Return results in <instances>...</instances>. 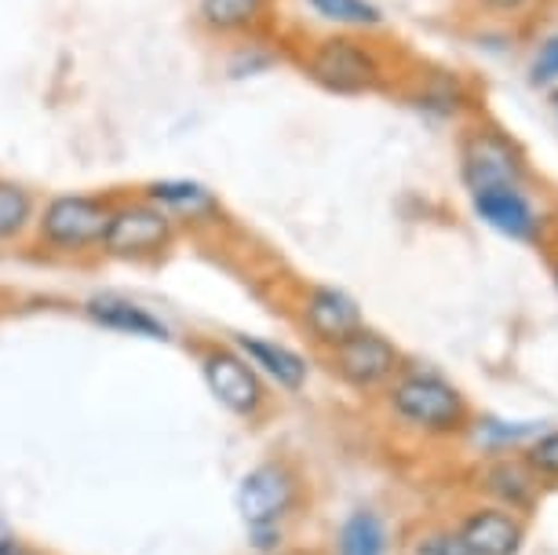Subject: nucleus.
<instances>
[{
    "mask_svg": "<svg viewBox=\"0 0 558 555\" xmlns=\"http://www.w3.org/2000/svg\"><path fill=\"white\" fill-rule=\"evenodd\" d=\"M300 70L303 77L332 96H368V92L391 85V67H387L384 51L357 34L314 37L300 51Z\"/></svg>",
    "mask_w": 558,
    "mask_h": 555,
    "instance_id": "obj_2",
    "label": "nucleus"
},
{
    "mask_svg": "<svg viewBox=\"0 0 558 555\" xmlns=\"http://www.w3.org/2000/svg\"><path fill=\"white\" fill-rule=\"evenodd\" d=\"M322 23L336 26V34H368L384 26V12L373 0H303Z\"/></svg>",
    "mask_w": 558,
    "mask_h": 555,
    "instance_id": "obj_19",
    "label": "nucleus"
},
{
    "mask_svg": "<svg viewBox=\"0 0 558 555\" xmlns=\"http://www.w3.org/2000/svg\"><path fill=\"white\" fill-rule=\"evenodd\" d=\"M179 230L161 208L135 191L113 202V216L102 238V256L118 264H157L175 249Z\"/></svg>",
    "mask_w": 558,
    "mask_h": 555,
    "instance_id": "obj_4",
    "label": "nucleus"
},
{
    "mask_svg": "<svg viewBox=\"0 0 558 555\" xmlns=\"http://www.w3.org/2000/svg\"><path fill=\"white\" fill-rule=\"evenodd\" d=\"M558 81V34L544 40L533 59V85H555Z\"/></svg>",
    "mask_w": 558,
    "mask_h": 555,
    "instance_id": "obj_22",
    "label": "nucleus"
},
{
    "mask_svg": "<svg viewBox=\"0 0 558 555\" xmlns=\"http://www.w3.org/2000/svg\"><path fill=\"white\" fill-rule=\"evenodd\" d=\"M555 286H558V260H555Z\"/></svg>",
    "mask_w": 558,
    "mask_h": 555,
    "instance_id": "obj_25",
    "label": "nucleus"
},
{
    "mask_svg": "<svg viewBox=\"0 0 558 555\" xmlns=\"http://www.w3.org/2000/svg\"><path fill=\"white\" fill-rule=\"evenodd\" d=\"M329 354V370L340 384H347L351 391H384L398 373L405 370L402 351L395 348V340H387L376 329H354L351 337L340 340L336 348L325 351Z\"/></svg>",
    "mask_w": 558,
    "mask_h": 555,
    "instance_id": "obj_7",
    "label": "nucleus"
},
{
    "mask_svg": "<svg viewBox=\"0 0 558 555\" xmlns=\"http://www.w3.org/2000/svg\"><path fill=\"white\" fill-rule=\"evenodd\" d=\"M482 490L489 497L500 500V508L508 511H525L536 500V475L525 468V460H493V464L482 468Z\"/></svg>",
    "mask_w": 558,
    "mask_h": 555,
    "instance_id": "obj_17",
    "label": "nucleus"
},
{
    "mask_svg": "<svg viewBox=\"0 0 558 555\" xmlns=\"http://www.w3.org/2000/svg\"><path fill=\"white\" fill-rule=\"evenodd\" d=\"M303 500V479L286 457L259 460L241 475L234 490V511L245 530H286Z\"/></svg>",
    "mask_w": 558,
    "mask_h": 555,
    "instance_id": "obj_6",
    "label": "nucleus"
},
{
    "mask_svg": "<svg viewBox=\"0 0 558 555\" xmlns=\"http://www.w3.org/2000/svg\"><path fill=\"white\" fill-rule=\"evenodd\" d=\"M522 460L536 479H558V432H547L536 438V443L525 449Z\"/></svg>",
    "mask_w": 558,
    "mask_h": 555,
    "instance_id": "obj_21",
    "label": "nucleus"
},
{
    "mask_svg": "<svg viewBox=\"0 0 558 555\" xmlns=\"http://www.w3.org/2000/svg\"><path fill=\"white\" fill-rule=\"evenodd\" d=\"M230 343L241 351L252 370H256L263 381L274 384L278 391L286 395H300L303 387L311 381V362L303 359L300 351H292L289 343H278V340H267V337H256V333H234Z\"/></svg>",
    "mask_w": 558,
    "mask_h": 555,
    "instance_id": "obj_12",
    "label": "nucleus"
},
{
    "mask_svg": "<svg viewBox=\"0 0 558 555\" xmlns=\"http://www.w3.org/2000/svg\"><path fill=\"white\" fill-rule=\"evenodd\" d=\"M387 530L373 511H354L340 530V555H384Z\"/></svg>",
    "mask_w": 558,
    "mask_h": 555,
    "instance_id": "obj_20",
    "label": "nucleus"
},
{
    "mask_svg": "<svg viewBox=\"0 0 558 555\" xmlns=\"http://www.w3.org/2000/svg\"><path fill=\"white\" fill-rule=\"evenodd\" d=\"M457 538L471 555H519L525 541V527L514 511L489 505L468 511L457 527Z\"/></svg>",
    "mask_w": 558,
    "mask_h": 555,
    "instance_id": "obj_14",
    "label": "nucleus"
},
{
    "mask_svg": "<svg viewBox=\"0 0 558 555\" xmlns=\"http://www.w3.org/2000/svg\"><path fill=\"white\" fill-rule=\"evenodd\" d=\"M471 202H475V213L482 216V224H489L493 230H500V234L514 238V242H530L536 234V213H533V205L525 202V194L519 186L471 194Z\"/></svg>",
    "mask_w": 558,
    "mask_h": 555,
    "instance_id": "obj_15",
    "label": "nucleus"
},
{
    "mask_svg": "<svg viewBox=\"0 0 558 555\" xmlns=\"http://www.w3.org/2000/svg\"><path fill=\"white\" fill-rule=\"evenodd\" d=\"M300 329L307 333L314 348L329 351L340 340L351 337L354 329L365 326L362 307L351 292L336 289V286H307L300 292Z\"/></svg>",
    "mask_w": 558,
    "mask_h": 555,
    "instance_id": "obj_9",
    "label": "nucleus"
},
{
    "mask_svg": "<svg viewBox=\"0 0 558 555\" xmlns=\"http://www.w3.org/2000/svg\"><path fill=\"white\" fill-rule=\"evenodd\" d=\"M140 194L161 208L179 230H219L227 224L219 194L197 180H150L140 186Z\"/></svg>",
    "mask_w": 558,
    "mask_h": 555,
    "instance_id": "obj_10",
    "label": "nucleus"
},
{
    "mask_svg": "<svg viewBox=\"0 0 558 555\" xmlns=\"http://www.w3.org/2000/svg\"><path fill=\"white\" fill-rule=\"evenodd\" d=\"M460 176L471 194L500 191V186H519L522 191L525 165L504 132L489 129V124H471L460 135Z\"/></svg>",
    "mask_w": 558,
    "mask_h": 555,
    "instance_id": "obj_8",
    "label": "nucleus"
},
{
    "mask_svg": "<svg viewBox=\"0 0 558 555\" xmlns=\"http://www.w3.org/2000/svg\"><path fill=\"white\" fill-rule=\"evenodd\" d=\"M81 314L92 322V326L118 333V337L154 340V343L172 340V326H168L161 314L150 311L140 300L121 297V292H92V297L81 303Z\"/></svg>",
    "mask_w": 558,
    "mask_h": 555,
    "instance_id": "obj_11",
    "label": "nucleus"
},
{
    "mask_svg": "<svg viewBox=\"0 0 558 555\" xmlns=\"http://www.w3.org/2000/svg\"><path fill=\"white\" fill-rule=\"evenodd\" d=\"M0 555H34L26 548V541L19 538V533L8 527L4 519H0Z\"/></svg>",
    "mask_w": 558,
    "mask_h": 555,
    "instance_id": "obj_23",
    "label": "nucleus"
},
{
    "mask_svg": "<svg viewBox=\"0 0 558 555\" xmlns=\"http://www.w3.org/2000/svg\"><path fill=\"white\" fill-rule=\"evenodd\" d=\"M387 413L409 432L424 438H449L460 435L471 421L468 399L452 387L446 376L427 370H402L384 387Z\"/></svg>",
    "mask_w": 558,
    "mask_h": 555,
    "instance_id": "obj_3",
    "label": "nucleus"
},
{
    "mask_svg": "<svg viewBox=\"0 0 558 555\" xmlns=\"http://www.w3.org/2000/svg\"><path fill=\"white\" fill-rule=\"evenodd\" d=\"M278 555H281V552H278Z\"/></svg>",
    "mask_w": 558,
    "mask_h": 555,
    "instance_id": "obj_27",
    "label": "nucleus"
},
{
    "mask_svg": "<svg viewBox=\"0 0 558 555\" xmlns=\"http://www.w3.org/2000/svg\"><path fill=\"white\" fill-rule=\"evenodd\" d=\"M274 0H197L194 23L208 40H248L263 34Z\"/></svg>",
    "mask_w": 558,
    "mask_h": 555,
    "instance_id": "obj_13",
    "label": "nucleus"
},
{
    "mask_svg": "<svg viewBox=\"0 0 558 555\" xmlns=\"http://www.w3.org/2000/svg\"><path fill=\"white\" fill-rule=\"evenodd\" d=\"M113 202H118V194L102 191L48 194L37 208L29 242L48 260H73V264L96 260L102 256V238H107Z\"/></svg>",
    "mask_w": 558,
    "mask_h": 555,
    "instance_id": "obj_1",
    "label": "nucleus"
},
{
    "mask_svg": "<svg viewBox=\"0 0 558 555\" xmlns=\"http://www.w3.org/2000/svg\"><path fill=\"white\" fill-rule=\"evenodd\" d=\"M194 354H197V370H202L208 395H213L230 417H238V421H245V424L263 421V413L270 410V387L245 359H241V351L234 343L202 340V343H194Z\"/></svg>",
    "mask_w": 558,
    "mask_h": 555,
    "instance_id": "obj_5",
    "label": "nucleus"
},
{
    "mask_svg": "<svg viewBox=\"0 0 558 555\" xmlns=\"http://www.w3.org/2000/svg\"><path fill=\"white\" fill-rule=\"evenodd\" d=\"M40 197L29 191L26 183H15L8 176H0V249L23 245L34 234Z\"/></svg>",
    "mask_w": 558,
    "mask_h": 555,
    "instance_id": "obj_18",
    "label": "nucleus"
},
{
    "mask_svg": "<svg viewBox=\"0 0 558 555\" xmlns=\"http://www.w3.org/2000/svg\"><path fill=\"white\" fill-rule=\"evenodd\" d=\"M482 8H493V12H522L530 0H478Z\"/></svg>",
    "mask_w": 558,
    "mask_h": 555,
    "instance_id": "obj_24",
    "label": "nucleus"
},
{
    "mask_svg": "<svg viewBox=\"0 0 558 555\" xmlns=\"http://www.w3.org/2000/svg\"><path fill=\"white\" fill-rule=\"evenodd\" d=\"M405 99L416 110L435 113V118H452L471 102V92L463 85L460 73L449 70H416L405 85Z\"/></svg>",
    "mask_w": 558,
    "mask_h": 555,
    "instance_id": "obj_16",
    "label": "nucleus"
},
{
    "mask_svg": "<svg viewBox=\"0 0 558 555\" xmlns=\"http://www.w3.org/2000/svg\"><path fill=\"white\" fill-rule=\"evenodd\" d=\"M0 311H4V307H0Z\"/></svg>",
    "mask_w": 558,
    "mask_h": 555,
    "instance_id": "obj_26",
    "label": "nucleus"
}]
</instances>
